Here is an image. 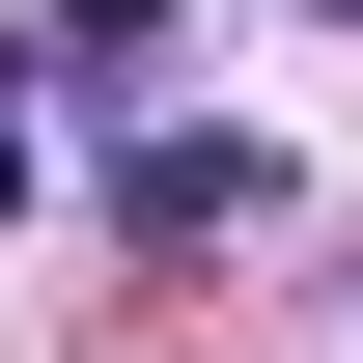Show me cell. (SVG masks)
<instances>
[{"instance_id":"cell-1","label":"cell","mask_w":363,"mask_h":363,"mask_svg":"<svg viewBox=\"0 0 363 363\" xmlns=\"http://www.w3.org/2000/svg\"><path fill=\"white\" fill-rule=\"evenodd\" d=\"M112 224H140V252H224V224H279V140H196V112H168V140L112 168Z\"/></svg>"},{"instance_id":"cell-2","label":"cell","mask_w":363,"mask_h":363,"mask_svg":"<svg viewBox=\"0 0 363 363\" xmlns=\"http://www.w3.org/2000/svg\"><path fill=\"white\" fill-rule=\"evenodd\" d=\"M112 56H168V0H56V84H112Z\"/></svg>"},{"instance_id":"cell-3","label":"cell","mask_w":363,"mask_h":363,"mask_svg":"<svg viewBox=\"0 0 363 363\" xmlns=\"http://www.w3.org/2000/svg\"><path fill=\"white\" fill-rule=\"evenodd\" d=\"M0 224H28V84H0Z\"/></svg>"},{"instance_id":"cell-4","label":"cell","mask_w":363,"mask_h":363,"mask_svg":"<svg viewBox=\"0 0 363 363\" xmlns=\"http://www.w3.org/2000/svg\"><path fill=\"white\" fill-rule=\"evenodd\" d=\"M335 28H363V0H335Z\"/></svg>"}]
</instances>
